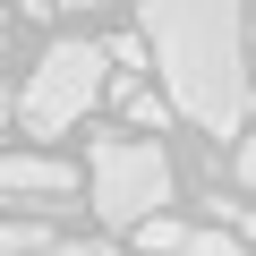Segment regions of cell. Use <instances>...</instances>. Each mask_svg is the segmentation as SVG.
<instances>
[{"instance_id": "3957f363", "label": "cell", "mask_w": 256, "mask_h": 256, "mask_svg": "<svg viewBox=\"0 0 256 256\" xmlns=\"http://www.w3.org/2000/svg\"><path fill=\"white\" fill-rule=\"evenodd\" d=\"M86 188H94V214H102L111 230H128V222H146V214L171 205V154H162L154 137H94Z\"/></svg>"}, {"instance_id": "4fadbf2b", "label": "cell", "mask_w": 256, "mask_h": 256, "mask_svg": "<svg viewBox=\"0 0 256 256\" xmlns=\"http://www.w3.org/2000/svg\"><path fill=\"white\" fill-rule=\"evenodd\" d=\"M0 128H9V94H0Z\"/></svg>"}, {"instance_id": "6da1fadb", "label": "cell", "mask_w": 256, "mask_h": 256, "mask_svg": "<svg viewBox=\"0 0 256 256\" xmlns=\"http://www.w3.org/2000/svg\"><path fill=\"white\" fill-rule=\"evenodd\" d=\"M137 43L162 68L171 120L239 137L248 120V0H137Z\"/></svg>"}, {"instance_id": "8fae6325", "label": "cell", "mask_w": 256, "mask_h": 256, "mask_svg": "<svg viewBox=\"0 0 256 256\" xmlns=\"http://www.w3.org/2000/svg\"><path fill=\"white\" fill-rule=\"evenodd\" d=\"M52 9H111V0H52Z\"/></svg>"}, {"instance_id": "5b68a950", "label": "cell", "mask_w": 256, "mask_h": 256, "mask_svg": "<svg viewBox=\"0 0 256 256\" xmlns=\"http://www.w3.org/2000/svg\"><path fill=\"white\" fill-rule=\"evenodd\" d=\"M52 214H0V256H43L52 248Z\"/></svg>"}, {"instance_id": "9c48e42d", "label": "cell", "mask_w": 256, "mask_h": 256, "mask_svg": "<svg viewBox=\"0 0 256 256\" xmlns=\"http://www.w3.org/2000/svg\"><path fill=\"white\" fill-rule=\"evenodd\" d=\"M43 256H111V239H86V230H52Z\"/></svg>"}, {"instance_id": "52a82bcc", "label": "cell", "mask_w": 256, "mask_h": 256, "mask_svg": "<svg viewBox=\"0 0 256 256\" xmlns=\"http://www.w3.org/2000/svg\"><path fill=\"white\" fill-rule=\"evenodd\" d=\"M171 256H248V239H239V230H196V222H188V239H180Z\"/></svg>"}, {"instance_id": "277c9868", "label": "cell", "mask_w": 256, "mask_h": 256, "mask_svg": "<svg viewBox=\"0 0 256 256\" xmlns=\"http://www.w3.org/2000/svg\"><path fill=\"white\" fill-rule=\"evenodd\" d=\"M77 171L52 154H0V196H68Z\"/></svg>"}, {"instance_id": "7c38bea8", "label": "cell", "mask_w": 256, "mask_h": 256, "mask_svg": "<svg viewBox=\"0 0 256 256\" xmlns=\"http://www.w3.org/2000/svg\"><path fill=\"white\" fill-rule=\"evenodd\" d=\"M0 43H9V9H0Z\"/></svg>"}, {"instance_id": "7a4b0ae2", "label": "cell", "mask_w": 256, "mask_h": 256, "mask_svg": "<svg viewBox=\"0 0 256 256\" xmlns=\"http://www.w3.org/2000/svg\"><path fill=\"white\" fill-rule=\"evenodd\" d=\"M102 43H52L26 94H9V120H26V137H68V128L102 102Z\"/></svg>"}, {"instance_id": "8992f818", "label": "cell", "mask_w": 256, "mask_h": 256, "mask_svg": "<svg viewBox=\"0 0 256 256\" xmlns=\"http://www.w3.org/2000/svg\"><path fill=\"white\" fill-rule=\"evenodd\" d=\"M128 230H137V248H146V256H171V248L188 239V222H180L171 205H162V214H146V222H128Z\"/></svg>"}, {"instance_id": "ba28073f", "label": "cell", "mask_w": 256, "mask_h": 256, "mask_svg": "<svg viewBox=\"0 0 256 256\" xmlns=\"http://www.w3.org/2000/svg\"><path fill=\"white\" fill-rule=\"evenodd\" d=\"M120 102H128V128H162V120H171V102H162V94H146V86H128Z\"/></svg>"}, {"instance_id": "30bf717a", "label": "cell", "mask_w": 256, "mask_h": 256, "mask_svg": "<svg viewBox=\"0 0 256 256\" xmlns=\"http://www.w3.org/2000/svg\"><path fill=\"white\" fill-rule=\"evenodd\" d=\"M18 18H52V0H18Z\"/></svg>"}]
</instances>
